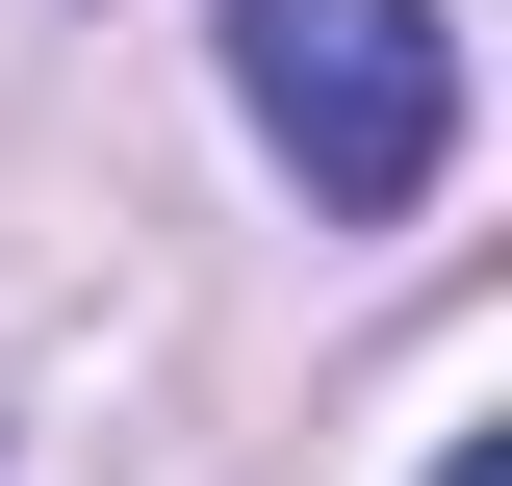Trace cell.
I'll use <instances>...</instances> for the list:
<instances>
[{"mask_svg":"<svg viewBox=\"0 0 512 486\" xmlns=\"http://www.w3.org/2000/svg\"><path fill=\"white\" fill-rule=\"evenodd\" d=\"M231 103H256V154H282L333 231H384V205H436V154H461V26L436 0H231Z\"/></svg>","mask_w":512,"mask_h":486,"instance_id":"1","label":"cell"}]
</instances>
